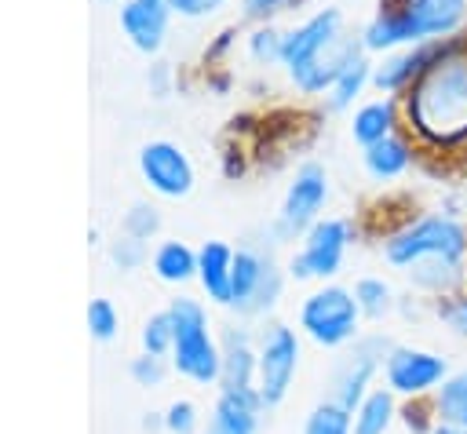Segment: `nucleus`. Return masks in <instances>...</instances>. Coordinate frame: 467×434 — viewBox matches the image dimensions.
I'll use <instances>...</instances> for the list:
<instances>
[{"label": "nucleus", "mask_w": 467, "mask_h": 434, "mask_svg": "<svg viewBox=\"0 0 467 434\" xmlns=\"http://www.w3.org/2000/svg\"><path fill=\"white\" fill-rule=\"evenodd\" d=\"M409 128L431 146H456L467 139V40H441L438 55L412 80Z\"/></svg>", "instance_id": "1"}, {"label": "nucleus", "mask_w": 467, "mask_h": 434, "mask_svg": "<svg viewBox=\"0 0 467 434\" xmlns=\"http://www.w3.org/2000/svg\"><path fill=\"white\" fill-rule=\"evenodd\" d=\"M390 266L409 270V277L427 292H449L463 281L467 230L449 215H427L390 233L383 244Z\"/></svg>", "instance_id": "2"}, {"label": "nucleus", "mask_w": 467, "mask_h": 434, "mask_svg": "<svg viewBox=\"0 0 467 434\" xmlns=\"http://www.w3.org/2000/svg\"><path fill=\"white\" fill-rule=\"evenodd\" d=\"M350 58H354V44L343 36V15L336 7L310 15L281 40V62L288 66L296 88L306 95L332 88Z\"/></svg>", "instance_id": "3"}, {"label": "nucleus", "mask_w": 467, "mask_h": 434, "mask_svg": "<svg viewBox=\"0 0 467 434\" xmlns=\"http://www.w3.org/2000/svg\"><path fill=\"white\" fill-rule=\"evenodd\" d=\"M467 18V0H387L365 29L368 51L441 40Z\"/></svg>", "instance_id": "4"}, {"label": "nucleus", "mask_w": 467, "mask_h": 434, "mask_svg": "<svg viewBox=\"0 0 467 434\" xmlns=\"http://www.w3.org/2000/svg\"><path fill=\"white\" fill-rule=\"evenodd\" d=\"M171 314V365L179 376L208 387V383H219V365H223V346L215 343L212 336V325H208V314L197 299H171L168 306Z\"/></svg>", "instance_id": "5"}, {"label": "nucleus", "mask_w": 467, "mask_h": 434, "mask_svg": "<svg viewBox=\"0 0 467 434\" xmlns=\"http://www.w3.org/2000/svg\"><path fill=\"white\" fill-rule=\"evenodd\" d=\"M358 321L361 310L354 303L350 288L339 284H325L317 292H310L299 306V328L317 343V346H343L358 336Z\"/></svg>", "instance_id": "6"}, {"label": "nucleus", "mask_w": 467, "mask_h": 434, "mask_svg": "<svg viewBox=\"0 0 467 434\" xmlns=\"http://www.w3.org/2000/svg\"><path fill=\"white\" fill-rule=\"evenodd\" d=\"M299 368V339L288 325H270L255 350V394L266 408L281 405Z\"/></svg>", "instance_id": "7"}, {"label": "nucleus", "mask_w": 467, "mask_h": 434, "mask_svg": "<svg viewBox=\"0 0 467 434\" xmlns=\"http://www.w3.org/2000/svg\"><path fill=\"white\" fill-rule=\"evenodd\" d=\"M383 379L390 394L423 398L449 379V365L445 357L420 350V346H390L383 357Z\"/></svg>", "instance_id": "8"}, {"label": "nucleus", "mask_w": 467, "mask_h": 434, "mask_svg": "<svg viewBox=\"0 0 467 434\" xmlns=\"http://www.w3.org/2000/svg\"><path fill=\"white\" fill-rule=\"evenodd\" d=\"M347 244H350V222L347 219H317L306 237H303V248L299 255L292 259V274L299 281H325L339 270L343 255H347Z\"/></svg>", "instance_id": "9"}, {"label": "nucleus", "mask_w": 467, "mask_h": 434, "mask_svg": "<svg viewBox=\"0 0 467 434\" xmlns=\"http://www.w3.org/2000/svg\"><path fill=\"white\" fill-rule=\"evenodd\" d=\"M328 197V179H325V168L306 160L296 179L288 182L285 190V201H281V215H277V226L281 233H306L317 215H321V204Z\"/></svg>", "instance_id": "10"}, {"label": "nucleus", "mask_w": 467, "mask_h": 434, "mask_svg": "<svg viewBox=\"0 0 467 434\" xmlns=\"http://www.w3.org/2000/svg\"><path fill=\"white\" fill-rule=\"evenodd\" d=\"M277 292H281L277 270L263 255L237 248L234 252V277H230V306H237L241 314H259L277 299Z\"/></svg>", "instance_id": "11"}, {"label": "nucleus", "mask_w": 467, "mask_h": 434, "mask_svg": "<svg viewBox=\"0 0 467 434\" xmlns=\"http://www.w3.org/2000/svg\"><path fill=\"white\" fill-rule=\"evenodd\" d=\"M139 171L161 197H186L193 190V164L175 142H146L139 150Z\"/></svg>", "instance_id": "12"}, {"label": "nucleus", "mask_w": 467, "mask_h": 434, "mask_svg": "<svg viewBox=\"0 0 467 434\" xmlns=\"http://www.w3.org/2000/svg\"><path fill=\"white\" fill-rule=\"evenodd\" d=\"M263 408L266 405L255 394V387H248V390H219L204 434H255Z\"/></svg>", "instance_id": "13"}, {"label": "nucleus", "mask_w": 467, "mask_h": 434, "mask_svg": "<svg viewBox=\"0 0 467 434\" xmlns=\"http://www.w3.org/2000/svg\"><path fill=\"white\" fill-rule=\"evenodd\" d=\"M168 0H128L120 7V26L139 51H157L168 33Z\"/></svg>", "instance_id": "14"}, {"label": "nucleus", "mask_w": 467, "mask_h": 434, "mask_svg": "<svg viewBox=\"0 0 467 434\" xmlns=\"http://www.w3.org/2000/svg\"><path fill=\"white\" fill-rule=\"evenodd\" d=\"M441 40H427V44H412V47H401L398 55H390L376 73H372V84L379 91H409L412 80L423 73V66L438 55Z\"/></svg>", "instance_id": "15"}, {"label": "nucleus", "mask_w": 467, "mask_h": 434, "mask_svg": "<svg viewBox=\"0 0 467 434\" xmlns=\"http://www.w3.org/2000/svg\"><path fill=\"white\" fill-rule=\"evenodd\" d=\"M230 277H234V248L223 241H204L197 248V281L212 303L230 306Z\"/></svg>", "instance_id": "16"}, {"label": "nucleus", "mask_w": 467, "mask_h": 434, "mask_svg": "<svg viewBox=\"0 0 467 434\" xmlns=\"http://www.w3.org/2000/svg\"><path fill=\"white\" fill-rule=\"evenodd\" d=\"M372 346H376V343H361V346L339 365V372H336V398H332V401H339L347 412H354V408L361 405V398L368 394V379H372V372H376V357H383V354H372Z\"/></svg>", "instance_id": "17"}, {"label": "nucleus", "mask_w": 467, "mask_h": 434, "mask_svg": "<svg viewBox=\"0 0 467 434\" xmlns=\"http://www.w3.org/2000/svg\"><path fill=\"white\" fill-rule=\"evenodd\" d=\"M219 387L223 390H248L255 387V350L241 332H230L223 343V365H219Z\"/></svg>", "instance_id": "18"}, {"label": "nucleus", "mask_w": 467, "mask_h": 434, "mask_svg": "<svg viewBox=\"0 0 467 434\" xmlns=\"http://www.w3.org/2000/svg\"><path fill=\"white\" fill-rule=\"evenodd\" d=\"M394 416H398L394 394L387 387H372L361 398V405L350 412V434H387Z\"/></svg>", "instance_id": "19"}, {"label": "nucleus", "mask_w": 467, "mask_h": 434, "mask_svg": "<svg viewBox=\"0 0 467 434\" xmlns=\"http://www.w3.org/2000/svg\"><path fill=\"white\" fill-rule=\"evenodd\" d=\"M153 274L168 284H182V281L197 277V252L182 241H164L153 252Z\"/></svg>", "instance_id": "20"}, {"label": "nucleus", "mask_w": 467, "mask_h": 434, "mask_svg": "<svg viewBox=\"0 0 467 434\" xmlns=\"http://www.w3.org/2000/svg\"><path fill=\"white\" fill-rule=\"evenodd\" d=\"M409 160H412V153L398 135H387V139L365 146V168L372 179H394L409 168Z\"/></svg>", "instance_id": "21"}, {"label": "nucleus", "mask_w": 467, "mask_h": 434, "mask_svg": "<svg viewBox=\"0 0 467 434\" xmlns=\"http://www.w3.org/2000/svg\"><path fill=\"white\" fill-rule=\"evenodd\" d=\"M434 412H438V423H449V427L467 430V368L463 372H452L434 390Z\"/></svg>", "instance_id": "22"}, {"label": "nucleus", "mask_w": 467, "mask_h": 434, "mask_svg": "<svg viewBox=\"0 0 467 434\" xmlns=\"http://www.w3.org/2000/svg\"><path fill=\"white\" fill-rule=\"evenodd\" d=\"M354 139L361 146H372L387 135H394V102L390 98H379V102H368L354 113V124H350Z\"/></svg>", "instance_id": "23"}, {"label": "nucleus", "mask_w": 467, "mask_h": 434, "mask_svg": "<svg viewBox=\"0 0 467 434\" xmlns=\"http://www.w3.org/2000/svg\"><path fill=\"white\" fill-rule=\"evenodd\" d=\"M354 303H358V310L365 317H383L390 310V303H394V292H390V284L383 277H361L354 284Z\"/></svg>", "instance_id": "24"}, {"label": "nucleus", "mask_w": 467, "mask_h": 434, "mask_svg": "<svg viewBox=\"0 0 467 434\" xmlns=\"http://www.w3.org/2000/svg\"><path fill=\"white\" fill-rule=\"evenodd\" d=\"M171 336H175V328H171V314H168V310L150 314V317L142 321V332H139V339H142V354H153V357L171 354Z\"/></svg>", "instance_id": "25"}, {"label": "nucleus", "mask_w": 467, "mask_h": 434, "mask_svg": "<svg viewBox=\"0 0 467 434\" xmlns=\"http://www.w3.org/2000/svg\"><path fill=\"white\" fill-rule=\"evenodd\" d=\"M303 434H350V412L339 401H321L306 416Z\"/></svg>", "instance_id": "26"}, {"label": "nucleus", "mask_w": 467, "mask_h": 434, "mask_svg": "<svg viewBox=\"0 0 467 434\" xmlns=\"http://www.w3.org/2000/svg\"><path fill=\"white\" fill-rule=\"evenodd\" d=\"M365 80H368V62H365L361 55H354V58L343 66V73L336 77V84H332V106H336V109L350 106L354 95L365 88Z\"/></svg>", "instance_id": "27"}, {"label": "nucleus", "mask_w": 467, "mask_h": 434, "mask_svg": "<svg viewBox=\"0 0 467 434\" xmlns=\"http://www.w3.org/2000/svg\"><path fill=\"white\" fill-rule=\"evenodd\" d=\"M117 328H120L117 306H113L109 299H91V303H88V332H91V339L109 343V339L117 336Z\"/></svg>", "instance_id": "28"}, {"label": "nucleus", "mask_w": 467, "mask_h": 434, "mask_svg": "<svg viewBox=\"0 0 467 434\" xmlns=\"http://www.w3.org/2000/svg\"><path fill=\"white\" fill-rule=\"evenodd\" d=\"M157 230H161V215H157V208H153V204H131V212L124 215V233L146 241V237H153Z\"/></svg>", "instance_id": "29"}, {"label": "nucleus", "mask_w": 467, "mask_h": 434, "mask_svg": "<svg viewBox=\"0 0 467 434\" xmlns=\"http://www.w3.org/2000/svg\"><path fill=\"white\" fill-rule=\"evenodd\" d=\"M171 434H193L197 430V405L193 401H186V398H179V401H171L168 408H164V419H161Z\"/></svg>", "instance_id": "30"}, {"label": "nucleus", "mask_w": 467, "mask_h": 434, "mask_svg": "<svg viewBox=\"0 0 467 434\" xmlns=\"http://www.w3.org/2000/svg\"><path fill=\"white\" fill-rule=\"evenodd\" d=\"M281 40H285V33H274V29H255L252 36H248V51H252V58H259V62H281Z\"/></svg>", "instance_id": "31"}, {"label": "nucleus", "mask_w": 467, "mask_h": 434, "mask_svg": "<svg viewBox=\"0 0 467 434\" xmlns=\"http://www.w3.org/2000/svg\"><path fill=\"white\" fill-rule=\"evenodd\" d=\"M142 255H146V252H142V241H139V237H128V233H124V237H117V241H113V248H109V259H113L120 270L139 266V263H142Z\"/></svg>", "instance_id": "32"}, {"label": "nucleus", "mask_w": 467, "mask_h": 434, "mask_svg": "<svg viewBox=\"0 0 467 434\" xmlns=\"http://www.w3.org/2000/svg\"><path fill=\"white\" fill-rule=\"evenodd\" d=\"M131 379H135L139 387H157V383L164 379V365H161V357H153V354H139V357L131 361Z\"/></svg>", "instance_id": "33"}, {"label": "nucleus", "mask_w": 467, "mask_h": 434, "mask_svg": "<svg viewBox=\"0 0 467 434\" xmlns=\"http://www.w3.org/2000/svg\"><path fill=\"white\" fill-rule=\"evenodd\" d=\"M223 0H168V11L182 15V18H204L219 7Z\"/></svg>", "instance_id": "34"}, {"label": "nucleus", "mask_w": 467, "mask_h": 434, "mask_svg": "<svg viewBox=\"0 0 467 434\" xmlns=\"http://www.w3.org/2000/svg\"><path fill=\"white\" fill-rule=\"evenodd\" d=\"M441 317H445V325H449L452 332H460V336H467V295H456L452 303H445V310H441Z\"/></svg>", "instance_id": "35"}, {"label": "nucleus", "mask_w": 467, "mask_h": 434, "mask_svg": "<svg viewBox=\"0 0 467 434\" xmlns=\"http://www.w3.org/2000/svg\"><path fill=\"white\" fill-rule=\"evenodd\" d=\"M288 0H244V15H252V18H266V15H274V11H281Z\"/></svg>", "instance_id": "36"}, {"label": "nucleus", "mask_w": 467, "mask_h": 434, "mask_svg": "<svg viewBox=\"0 0 467 434\" xmlns=\"http://www.w3.org/2000/svg\"><path fill=\"white\" fill-rule=\"evenodd\" d=\"M434 434H467V430H460V427H449V423H438V427H434Z\"/></svg>", "instance_id": "37"}]
</instances>
